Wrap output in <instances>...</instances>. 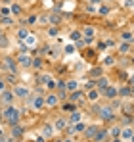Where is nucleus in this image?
I'll return each mask as SVG.
<instances>
[{
	"instance_id": "1",
	"label": "nucleus",
	"mask_w": 134,
	"mask_h": 142,
	"mask_svg": "<svg viewBox=\"0 0 134 142\" xmlns=\"http://www.w3.org/2000/svg\"><path fill=\"white\" fill-rule=\"evenodd\" d=\"M2 117H4V121H6L10 127H13V125H19V121H21V111L10 104L8 107H4Z\"/></svg>"
},
{
	"instance_id": "18",
	"label": "nucleus",
	"mask_w": 134,
	"mask_h": 142,
	"mask_svg": "<svg viewBox=\"0 0 134 142\" xmlns=\"http://www.w3.org/2000/svg\"><path fill=\"white\" fill-rule=\"evenodd\" d=\"M82 33H84V35H86L88 38H90V37H94V33H96V29H94V27H90V25H86V27L82 29Z\"/></svg>"
},
{
	"instance_id": "46",
	"label": "nucleus",
	"mask_w": 134,
	"mask_h": 142,
	"mask_svg": "<svg viewBox=\"0 0 134 142\" xmlns=\"http://www.w3.org/2000/svg\"><path fill=\"white\" fill-rule=\"evenodd\" d=\"M130 90H132V94H134V86H130Z\"/></svg>"
},
{
	"instance_id": "10",
	"label": "nucleus",
	"mask_w": 134,
	"mask_h": 142,
	"mask_svg": "<svg viewBox=\"0 0 134 142\" xmlns=\"http://www.w3.org/2000/svg\"><path fill=\"white\" fill-rule=\"evenodd\" d=\"M44 104H46V106H50V107H54V106L58 104V96H56V94L46 96V98H44Z\"/></svg>"
},
{
	"instance_id": "44",
	"label": "nucleus",
	"mask_w": 134,
	"mask_h": 142,
	"mask_svg": "<svg viewBox=\"0 0 134 142\" xmlns=\"http://www.w3.org/2000/svg\"><path fill=\"white\" fill-rule=\"evenodd\" d=\"M90 2H92V4H98V2H100V0H90Z\"/></svg>"
},
{
	"instance_id": "16",
	"label": "nucleus",
	"mask_w": 134,
	"mask_h": 142,
	"mask_svg": "<svg viewBox=\"0 0 134 142\" xmlns=\"http://www.w3.org/2000/svg\"><path fill=\"white\" fill-rule=\"evenodd\" d=\"M81 117H82V115L79 113V111H73V113H71V117H69L67 121H69V125H71V123H77V121H81Z\"/></svg>"
},
{
	"instance_id": "15",
	"label": "nucleus",
	"mask_w": 134,
	"mask_h": 142,
	"mask_svg": "<svg viewBox=\"0 0 134 142\" xmlns=\"http://www.w3.org/2000/svg\"><path fill=\"white\" fill-rule=\"evenodd\" d=\"M61 110H63V111H69V113H73V111H77V106L73 104V102H69V104L65 102V104L61 106Z\"/></svg>"
},
{
	"instance_id": "12",
	"label": "nucleus",
	"mask_w": 134,
	"mask_h": 142,
	"mask_svg": "<svg viewBox=\"0 0 134 142\" xmlns=\"http://www.w3.org/2000/svg\"><path fill=\"white\" fill-rule=\"evenodd\" d=\"M12 136H13V138H19V136H23V127L13 125V127H12Z\"/></svg>"
},
{
	"instance_id": "42",
	"label": "nucleus",
	"mask_w": 134,
	"mask_h": 142,
	"mask_svg": "<svg viewBox=\"0 0 134 142\" xmlns=\"http://www.w3.org/2000/svg\"><path fill=\"white\" fill-rule=\"evenodd\" d=\"M34 142H44V136H38V138L34 140Z\"/></svg>"
},
{
	"instance_id": "47",
	"label": "nucleus",
	"mask_w": 134,
	"mask_h": 142,
	"mask_svg": "<svg viewBox=\"0 0 134 142\" xmlns=\"http://www.w3.org/2000/svg\"><path fill=\"white\" fill-rule=\"evenodd\" d=\"M113 142H121V140H119V138H115V140H113Z\"/></svg>"
},
{
	"instance_id": "6",
	"label": "nucleus",
	"mask_w": 134,
	"mask_h": 142,
	"mask_svg": "<svg viewBox=\"0 0 134 142\" xmlns=\"http://www.w3.org/2000/svg\"><path fill=\"white\" fill-rule=\"evenodd\" d=\"M107 136H109V131H105V129H98V133H96V136H94V140H96V142H105Z\"/></svg>"
},
{
	"instance_id": "40",
	"label": "nucleus",
	"mask_w": 134,
	"mask_h": 142,
	"mask_svg": "<svg viewBox=\"0 0 134 142\" xmlns=\"http://www.w3.org/2000/svg\"><path fill=\"white\" fill-rule=\"evenodd\" d=\"M48 19H50V21H54V23H58V21H59V17H58V16H50Z\"/></svg>"
},
{
	"instance_id": "49",
	"label": "nucleus",
	"mask_w": 134,
	"mask_h": 142,
	"mask_svg": "<svg viewBox=\"0 0 134 142\" xmlns=\"http://www.w3.org/2000/svg\"><path fill=\"white\" fill-rule=\"evenodd\" d=\"M130 140H132V142H134V136H132V138H130Z\"/></svg>"
},
{
	"instance_id": "36",
	"label": "nucleus",
	"mask_w": 134,
	"mask_h": 142,
	"mask_svg": "<svg viewBox=\"0 0 134 142\" xmlns=\"http://www.w3.org/2000/svg\"><path fill=\"white\" fill-rule=\"evenodd\" d=\"M115 63V58H105V65H113Z\"/></svg>"
},
{
	"instance_id": "17",
	"label": "nucleus",
	"mask_w": 134,
	"mask_h": 142,
	"mask_svg": "<svg viewBox=\"0 0 134 142\" xmlns=\"http://www.w3.org/2000/svg\"><path fill=\"white\" fill-rule=\"evenodd\" d=\"M132 94V90H130V85L128 86H123L121 90H119V96H123V98H126V96H130Z\"/></svg>"
},
{
	"instance_id": "20",
	"label": "nucleus",
	"mask_w": 134,
	"mask_h": 142,
	"mask_svg": "<svg viewBox=\"0 0 134 142\" xmlns=\"http://www.w3.org/2000/svg\"><path fill=\"white\" fill-rule=\"evenodd\" d=\"M67 125H69V121H65V119H58L56 121V129H65Z\"/></svg>"
},
{
	"instance_id": "31",
	"label": "nucleus",
	"mask_w": 134,
	"mask_h": 142,
	"mask_svg": "<svg viewBox=\"0 0 134 142\" xmlns=\"http://www.w3.org/2000/svg\"><path fill=\"white\" fill-rule=\"evenodd\" d=\"M46 86H48V89H56V81H52V79H48V83H46Z\"/></svg>"
},
{
	"instance_id": "50",
	"label": "nucleus",
	"mask_w": 134,
	"mask_h": 142,
	"mask_svg": "<svg viewBox=\"0 0 134 142\" xmlns=\"http://www.w3.org/2000/svg\"><path fill=\"white\" fill-rule=\"evenodd\" d=\"M0 117H2V113H0Z\"/></svg>"
},
{
	"instance_id": "19",
	"label": "nucleus",
	"mask_w": 134,
	"mask_h": 142,
	"mask_svg": "<svg viewBox=\"0 0 134 142\" xmlns=\"http://www.w3.org/2000/svg\"><path fill=\"white\" fill-rule=\"evenodd\" d=\"M81 98H84V94H82L81 90H73V92H71V100H73V102L81 100Z\"/></svg>"
},
{
	"instance_id": "9",
	"label": "nucleus",
	"mask_w": 134,
	"mask_h": 142,
	"mask_svg": "<svg viewBox=\"0 0 134 142\" xmlns=\"http://www.w3.org/2000/svg\"><path fill=\"white\" fill-rule=\"evenodd\" d=\"M96 85H98V90H100V92H103V90H105L107 86H109V81H107V77H100V81H98Z\"/></svg>"
},
{
	"instance_id": "39",
	"label": "nucleus",
	"mask_w": 134,
	"mask_h": 142,
	"mask_svg": "<svg viewBox=\"0 0 134 142\" xmlns=\"http://www.w3.org/2000/svg\"><path fill=\"white\" fill-rule=\"evenodd\" d=\"M84 129H86V125H84V123H79V125L75 127V131H84Z\"/></svg>"
},
{
	"instance_id": "14",
	"label": "nucleus",
	"mask_w": 134,
	"mask_h": 142,
	"mask_svg": "<svg viewBox=\"0 0 134 142\" xmlns=\"http://www.w3.org/2000/svg\"><path fill=\"white\" fill-rule=\"evenodd\" d=\"M96 133H98V125H92L90 129H86V138L94 140V136H96Z\"/></svg>"
},
{
	"instance_id": "4",
	"label": "nucleus",
	"mask_w": 134,
	"mask_h": 142,
	"mask_svg": "<svg viewBox=\"0 0 134 142\" xmlns=\"http://www.w3.org/2000/svg\"><path fill=\"white\" fill-rule=\"evenodd\" d=\"M13 96H16V98H29V89H27V86L17 85L16 89H13Z\"/></svg>"
},
{
	"instance_id": "41",
	"label": "nucleus",
	"mask_w": 134,
	"mask_h": 142,
	"mask_svg": "<svg viewBox=\"0 0 134 142\" xmlns=\"http://www.w3.org/2000/svg\"><path fill=\"white\" fill-rule=\"evenodd\" d=\"M27 21H29V23H37V17H34V16H31V17L27 19Z\"/></svg>"
},
{
	"instance_id": "52",
	"label": "nucleus",
	"mask_w": 134,
	"mask_h": 142,
	"mask_svg": "<svg viewBox=\"0 0 134 142\" xmlns=\"http://www.w3.org/2000/svg\"><path fill=\"white\" fill-rule=\"evenodd\" d=\"M132 62H134V60H132Z\"/></svg>"
},
{
	"instance_id": "24",
	"label": "nucleus",
	"mask_w": 134,
	"mask_h": 142,
	"mask_svg": "<svg viewBox=\"0 0 134 142\" xmlns=\"http://www.w3.org/2000/svg\"><path fill=\"white\" fill-rule=\"evenodd\" d=\"M0 23H2V25H12V23H13V19L12 17H2V19H0Z\"/></svg>"
},
{
	"instance_id": "7",
	"label": "nucleus",
	"mask_w": 134,
	"mask_h": 142,
	"mask_svg": "<svg viewBox=\"0 0 134 142\" xmlns=\"http://www.w3.org/2000/svg\"><path fill=\"white\" fill-rule=\"evenodd\" d=\"M31 106L34 107V110H42V107L46 106V104H44V98H42V96H40V98H37V96H34L33 100H31Z\"/></svg>"
},
{
	"instance_id": "37",
	"label": "nucleus",
	"mask_w": 134,
	"mask_h": 142,
	"mask_svg": "<svg viewBox=\"0 0 134 142\" xmlns=\"http://www.w3.org/2000/svg\"><path fill=\"white\" fill-rule=\"evenodd\" d=\"M19 12H21V6H17V4H16V6L12 8V13H19Z\"/></svg>"
},
{
	"instance_id": "30",
	"label": "nucleus",
	"mask_w": 134,
	"mask_h": 142,
	"mask_svg": "<svg viewBox=\"0 0 134 142\" xmlns=\"http://www.w3.org/2000/svg\"><path fill=\"white\" fill-rule=\"evenodd\" d=\"M58 31H59L58 27H50V29H48V35H50V37H56V35H58Z\"/></svg>"
},
{
	"instance_id": "28",
	"label": "nucleus",
	"mask_w": 134,
	"mask_h": 142,
	"mask_svg": "<svg viewBox=\"0 0 134 142\" xmlns=\"http://www.w3.org/2000/svg\"><path fill=\"white\" fill-rule=\"evenodd\" d=\"M109 134H111V136H119V134H121V129H119V127H113V129L109 131Z\"/></svg>"
},
{
	"instance_id": "29",
	"label": "nucleus",
	"mask_w": 134,
	"mask_h": 142,
	"mask_svg": "<svg viewBox=\"0 0 134 142\" xmlns=\"http://www.w3.org/2000/svg\"><path fill=\"white\" fill-rule=\"evenodd\" d=\"M0 46H2V48H6V46H8V38L4 37V35H0Z\"/></svg>"
},
{
	"instance_id": "22",
	"label": "nucleus",
	"mask_w": 134,
	"mask_h": 142,
	"mask_svg": "<svg viewBox=\"0 0 134 142\" xmlns=\"http://www.w3.org/2000/svg\"><path fill=\"white\" fill-rule=\"evenodd\" d=\"M65 86H67V90H77V81H67L65 83Z\"/></svg>"
},
{
	"instance_id": "33",
	"label": "nucleus",
	"mask_w": 134,
	"mask_h": 142,
	"mask_svg": "<svg viewBox=\"0 0 134 142\" xmlns=\"http://www.w3.org/2000/svg\"><path fill=\"white\" fill-rule=\"evenodd\" d=\"M4 90H6V81L0 79V92H4Z\"/></svg>"
},
{
	"instance_id": "34",
	"label": "nucleus",
	"mask_w": 134,
	"mask_h": 142,
	"mask_svg": "<svg viewBox=\"0 0 134 142\" xmlns=\"http://www.w3.org/2000/svg\"><path fill=\"white\" fill-rule=\"evenodd\" d=\"M0 16L8 17V16H10V10H8V8H2V12H0Z\"/></svg>"
},
{
	"instance_id": "32",
	"label": "nucleus",
	"mask_w": 134,
	"mask_h": 142,
	"mask_svg": "<svg viewBox=\"0 0 134 142\" xmlns=\"http://www.w3.org/2000/svg\"><path fill=\"white\" fill-rule=\"evenodd\" d=\"M123 113H132V106H123Z\"/></svg>"
},
{
	"instance_id": "21",
	"label": "nucleus",
	"mask_w": 134,
	"mask_h": 142,
	"mask_svg": "<svg viewBox=\"0 0 134 142\" xmlns=\"http://www.w3.org/2000/svg\"><path fill=\"white\" fill-rule=\"evenodd\" d=\"M27 35H29V31H27V29H19V31H17V38H19V40L27 38Z\"/></svg>"
},
{
	"instance_id": "13",
	"label": "nucleus",
	"mask_w": 134,
	"mask_h": 142,
	"mask_svg": "<svg viewBox=\"0 0 134 142\" xmlns=\"http://www.w3.org/2000/svg\"><path fill=\"white\" fill-rule=\"evenodd\" d=\"M132 136H134V131H132V129H123V131H121V138H123V140H130Z\"/></svg>"
},
{
	"instance_id": "38",
	"label": "nucleus",
	"mask_w": 134,
	"mask_h": 142,
	"mask_svg": "<svg viewBox=\"0 0 134 142\" xmlns=\"http://www.w3.org/2000/svg\"><path fill=\"white\" fill-rule=\"evenodd\" d=\"M71 38H75V40H77V38H81V33H79V31H73V33H71Z\"/></svg>"
},
{
	"instance_id": "26",
	"label": "nucleus",
	"mask_w": 134,
	"mask_h": 142,
	"mask_svg": "<svg viewBox=\"0 0 134 142\" xmlns=\"http://www.w3.org/2000/svg\"><path fill=\"white\" fill-rule=\"evenodd\" d=\"M98 96H100V90H90L88 92V98H90V100H96Z\"/></svg>"
},
{
	"instance_id": "51",
	"label": "nucleus",
	"mask_w": 134,
	"mask_h": 142,
	"mask_svg": "<svg viewBox=\"0 0 134 142\" xmlns=\"http://www.w3.org/2000/svg\"><path fill=\"white\" fill-rule=\"evenodd\" d=\"M0 79H2V77H0Z\"/></svg>"
},
{
	"instance_id": "43",
	"label": "nucleus",
	"mask_w": 134,
	"mask_h": 142,
	"mask_svg": "<svg viewBox=\"0 0 134 142\" xmlns=\"http://www.w3.org/2000/svg\"><path fill=\"white\" fill-rule=\"evenodd\" d=\"M128 83H130V85H134V75L130 77V81H128Z\"/></svg>"
},
{
	"instance_id": "25",
	"label": "nucleus",
	"mask_w": 134,
	"mask_h": 142,
	"mask_svg": "<svg viewBox=\"0 0 134 142\" xmlns=\"http://www.w3.org/2000/svg\"><path fill=\"white\" fill-rule=\"evenodd\" d=\"M33 67H37V69L42 67V60H40V58H33Z\"/></svg>"
},
{
	"instance_id": "3",
	"label": "nucleus",
	"mask_w": 134,
	"mask_h": 142,
	"mask_svg": "<svg viewBox=\"0 0 134 142\" xmlns=\"http://www.w3.org/2000/svg\"><path fill=\"white\" fill-rule=\"evenodd\" d=\"M17 65H21V67H29V65H33V58L29 56V54H19V58H17Z\"/></svg>"
},
{
	"instance_id": "5",
	"label": "nucleus",
	"mask_w": 134,
	"mask_h": 142,
	"mask_svg": "<svg viewBox=\"0 0 134 142\" xmlns=\"http://www.w3.org/2000/svg\"><path fill=\"white\" fill-rule=\"evenodd\" d=\"M2 65H4V69H8L10 73H16V69H17V63L13 62L12 58H6V60H4V63H2Z\"/></svg>"
},
{
	"instance_id": "11",
	"label": "nucleus",
	"mask_w": 134,
	"mask_h": 142,
	"mask_svg": "<svg viewBox=\"0 0 134 142\" xmlns=\"http://www.w3.org/2000/svg\"><path fill=\"white\" fill-rule=\"evenodd\" d=\"M0 100H2L4 104H12L13 94H12V92H8V90H4V92H2V96H0Z\"/></svg>"
},
{
	"instance_id": "8",
	"label": "nucleus",
	"mask_w": 134,
	"mask_h": 142,
	"mask_svg": "<svg viewBox=\"0 0 134 142\" xmlns=\"http://www.w3.org/2000/svg\"><path fill=\"white\" fill-rule=\"evenodd\" d=\"M103 96H105V98H117L119 96V90L115 89V86H107V89L103 90Z\"/></svg>"
},
{
	"instance_id": "27",
	"label": "nucleus",
	"mask_w": 134,
	"mask_h": 142,
	"mask_svg": "<svg viewBox=\"0 0 134 142\" xmlns=\"http://www.w3.org/2000/svg\"><path fill=\"white\" fill-rule=\"evenodd\" d=\"M54 133V129H52V125H46V127H44V136H50Z\"/></svg>"
},
{
	"instance_id": "48",
	"label": "nucleus",
	"mask_w": 134,
	"mask_h": 142,
	"mask_svg": "<svg viewBox=\"0 0 134 142\" xmlns=\"http://www.w3.org/2000/svg\"><path fill=\"white\" fill-rule=\"evenodd\" d=\"M65 142H71V138H67V140H65Z\"/></svg>"
},
{
	"instance_id": "2",
	"label": "nucleus",
	"mask_w": 134,
	"mask_h": 142,
	"mask_svg": "<svg viewBox=\"0 0 134 142\" xmlns=\"http://www.w3.org/2000/svg\"><path fill=\"white\" fill-rule=\"evenodd\" d=\"M94 111L98 113V117H100L102 121H113V107L111 106H94Z\"/></svg>"
},
{
	"instance_id": "23",
	"label": "nucleus",
	"mask_w": 134,
	"mask_h": 142,
	"mask_svg": "<svg viewBox=\"0 0 134 142\" xmlns=\"http://www.w3.org/2000/svg\"><path fill=\"white\" fill-rule=\"evenodd\" d=\"M128 50H130V44H128V42H123L121 48H119V52H121V54H126Z\"/></svg>"
},
{
	"instance_id": "35",
	"label": "nucleus",
	"mask_w": 134,
	"mask_h": 142,
	"mask_svg": "<svg viewBox=\"0 0 134 142\" xmlns=\"http://www.w3.org/2000/svg\"><path fill=\"white\" fill-rule=\"evenodd\" d=\"M123 38L125 40H132V33H123Z\"/></svg>"
},
{
	"instance_id": "45",
	"label": "nucleus",
	"mask_w": 134,
	"mask_h": 142,
	"mask_svg": "<svg viewBox=\"0 0 134 142\" xmlns=\"http://www.w3.org/2000/svg\"><path fill=\"white\" fill-rule=\"evenodd\" d=\"M0 136H4V133H2V129H0Z\"/></svg>"
}]
</instances>
